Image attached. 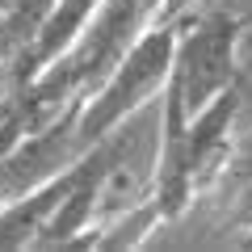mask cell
Instances as JSON below:
<instances>
[{
	"mask_svg": "<svg viewBox=\"0 0 252 252\" xmlns=\"http://www.w3.org/2000/svg\"><path fill=\"white\" fill-rule=\"evenodd\" d=\"M244 38H248V21L231 9H189L185 17H177L168 89L181 97L185 114H198L219 93L240 84Z\"/></svg>",
	"mask_w": 252,
	"mask_h": 252,
	"instance_id": "cell-1",
	"label": "cell"
},
{
	"mask_svg": "<svg viewBox=\"0 0 252 252\" xmlns=\"http://www.w3.org/2000/svg\"><path fill=\"white\" fill-rule=\"evenodd\" d=\"M172 51H177V21H152L139 42L114 63V72L80 101V139L97 143L109 130L160 101L172 76Z\"/></svg>",
	"mask_w": 252,
	"mask_h": 252,
	"instance_id": "cell-2",
	"label": "cell"
},
{
	"mask_svg": "<svg viewBox=\"0 0 252 252\" xmlns=\"http://www.w3.org/2000/svg\"><path fill=\"white\" fill-rule=\"evenodd\" d=\"M84 147L89 143L80 139V101H72L55 118H46L42 126L26 130L9 152L0 156V202L21 198L34 185L59 177Z\"/></svg>",
	"mask_w": 252,
	"mask_h": 252,
	"instance_id": "cell-3",
	"label": "cell"
},
{
	"mask_svg": "<svg viewBox=\"0 0 252 252\" xmlns=\"http://www.w3.org/2000/svg\"><path fill=\"white\" fill-rule=\"evenodd\" d=\"M240 114V84L227 93H219L210 105H202L198 114H189V164H193V185L210 189L227 168V156H231V126Z\"/></svg>",
	"mask_w": 252,
	"mask_h": 252,
	"instance_id": "cell-4",
	"label": "cell"
},
{
	"mask_svg": "<svg viewBox=\"0 0 252 252\" xmlns=\"http://www.w3.org/2000/svg\"><path fill=\"white\" fill-rule=\"evenodd\" d=\"M67 168H72V164H67ZM67 168H63L59 177L34 185L30 193H21V198L0 202V252H34V244L42 240L46 223L55 219L63 193H67Z\"/></svg>",
	"mask_w": 252,
	"mask_h": 252,
	"instance_id": "cell-5",
	"label": "cell"
},
{
	"mask_svg": "<svg viewBox=\"0 0 252 252\" xmlns=\"http://www.w3.org/2000/svg\"><path fill=\"white\" fill-rule=\"evenodd\" d=\"M160 223H164L160 206H156L152 198H143V202H135V206L118 210V215L97 219V223H93L89 231H80L67 248H76V252H130V248H143Z\"/></svg>",
	"mask_w": 252,
	"mask_h": 252,
	"instance_id": "cell-6",
	"label": "cell"
},
{
	"mask_svg": "<svg viewBox=\"0 0 252 252\" xmlns=\"http://www.w3.org/2000/svg\"><path fill=\"white\" fill-rule=\"evenodd\" d=\"M223 177H227V181H248V177H252V135L231 143V156H227Z\"/></svg>",
	"mask_w": 252,
	"mask_h": 252,
	"instance_id": "cell-7",
	"label": "cell"
},
{
	"mask_svg": "<svg viewBox=\"0 0 252 252\" xmlns=\"http://www.w3.org/2000/svg\"><path fill=\"white\" fill-rule=\"evenodd\" d=\"M198 4H202V0H164L156 21H177V17H185L189 9H198Z\"/></svg>",
	"mask_w": 252,
	"mask_h": 252,
	"instance_id": "cell-8",
	"label": "cell"
},
{
	"mask_svg": "<svg viewBox=\"0 0 252 252\" xmlns=\"http://www.w3.org/2000/svg\"><path fill=\"white\" fill-rule=\"evenodd\" d=\"M17 76H13V67H9V63H0V109H4V101H9V93L13 89H17Z\"/></svg>",
	"mask_w": 252,
	"mask_h": 252,
	"instance_id": "cell-9",
	"label": "cell"
},
{
	"mask_svg": "<svg viewBox=\"0 0 252 252\" xmlns=\"http://www.w3.org/2000/svg\"><path fill=\"white\" fill-rule=\"evenodd\" d=\"M248 38H252V21H248Z\"/></svg>",
	"mask_w": 252,
	"mask_h": 252,
	"instance_id": "cell-10",
	"label": "cell"
}]
</instances>
